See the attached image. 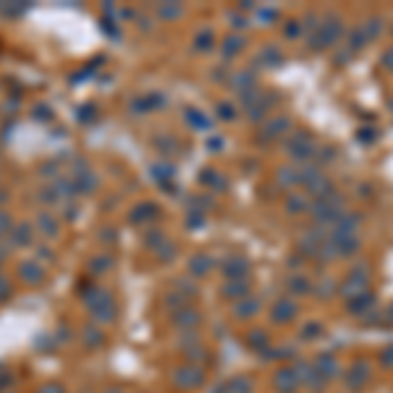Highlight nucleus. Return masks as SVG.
Listing matches in <instances>:
<instances>
[{
  "label": "nucleus",
  "instance_id": "nucleus-1",
  "mask_svg": "<svg viewBox=\"0 0 393 393\" xmlns=\"http://www.w3.org/2000/svg\"><path fill=\"white\" fill-rule=\"evenodd\" d=\"M19 276H21V281L29 283V286H32V283H40V281H42V267H40L34 260L21 262V265H19Z\"/></svg>",
  "mask_w": 393,
  "mask_h": 393
},
{
  "label": "nucleus",
  "instance_id": "nucleus-2",
  "mask_svg": "<svg viewBox=\"0 0 393 393\" xmlns=\"http://www.w3.org/2000/svg\"><path fill=\"white\" fill-rule=\"evenodd\" d=\"M11 239H13V244H16V247H26L29 241H32V225H26V223L16 225L13 233H11Z\"/></svg>",
  "mask_w": 393,
  "mask_h": 393
},
{
  "label": "nucleus",
  "instance_id": "nucleus-3",
  "mask_svg": "<svg viewBox=\"0 0 393 393\" xmlns=\"http://www.w3.org/2000/svg\"><path fill=\"white\" fill-rule=\"evenodd\" d=\"M37 223H40V228L45 231V236H53V233L58 231V220H55L53 215H48V213H42V215L37 218Z\"/></svg>",
  "mask_w": 393,
  "mask_h": 393
},
{
  "label": "nucleus",
  "instance_id": "nucleus-4",
  "mask_svg": "<svg viewBox=\"0 0 393 393\" xmlns=\"http://www.w3.org/2000/svg\"><path fill=\"white\" fill-rule=\"evenodd\" d=\"M84 343L87 346H97V343H102V336L97 333V330H84Z\"/></svg>",
  "mask_w": 393,
  "mask_h": 393
},
{
  "label": "nucleus",
  "instance_id": "nucleus-5",
  "mask_svg": "<svg viewBox=\"0 0 393 393\" xmlns=\"http://www.w3.org/2000/svg\"><path fill=\"white\" fill-rule=\"evenodd\" d=\"M8 294H11V283H8L3 276H0V301L8 299Z\"/></svg>",
  "mask_w": 393,
  "mask_h": 393
},
{
  "label": "nucleus",
  "instance_id": "nucleus-6",
  "mask_svg": "<svg viewBox=\"0 0 393 393\" xmlns=\"http://www.w3.org/2000/svg\"><path fill=\"white\" fill-rule=\"evenodd\" d=\"M34 118H42V121H48V118H50V110H48V105H40V108L34 110Z\"/></svg>",
  "mask_w": 393,
  "mask_h": 393
},
{
  "label": "nucleus",
  "instance_id": "nucleus-7",
  "mask_svg": "<svg viewBox=\"0 0 393 393\" xmlns=\"http://www.w3.org/2000/svg\"><path fill=\"white\" fill-rule=\"evenodd\" d=\"M40 393H63V390H60L58 383H48V385H42V388H40Z\"/></svg>",
  "mask_w": 393,
  "mask_h": 393
},
{
  "label": "nucleus",
  "instance_id": "nucleus-8",
  "mask_svg": "<svg viewBox=\"0 0 393 393\" xmlns=\"http://www.w3.org/2000/svg\"><path fill=\"white\" fill-rule=\"evenodd\" d=\"M6 228H11V218L6 213H0V233H3Z\"/></svg>",
  "mask_w": 393,
  "mask_h": 393
},
{
  "label": "nucleus",
  "instance_id": "nucleus-9",
  "mask_svg": "<svg viewBox=\"0 0 393 393\" xmlns=\"http://www.w3.org/2000/svg\"><path fill=\"white\" fill-rule=\"evenodd\" d=\"M8 200V194H3V191H0V202H6Z\"/></svg>",
  "mask_w": 393,
  "mask_h": 393
},
{
  "label": "nucleus",
  "instance_id": "nucleus-10",
  "mask_svg": "<svg viewBox=\"0 0 393 393\" xmlns=\"http://www.w3.org/2000/svg\"><path fill=\"white\" fill-rule=\"evenodd\" d=\"M3 257H6V254H3V249H0V260H3Z\"/></svg>",
  "mask_w": 393,
  "mask_h": 393
},
{
  "label": "nucleus",
  "instance_id": "nucleus-11",
  "mask_svg": "<svg viewBox=\"0 0 393 393\" xmlns=\"http://www.w3.org/2000/svg\"><path fill=\"white\" fill-rule=\"evenodd\" d=\"M110 393H115V390H110Z\"/></svg>",
  "mask_w": 393,
  "mask_h": 393
}]
</instances>
